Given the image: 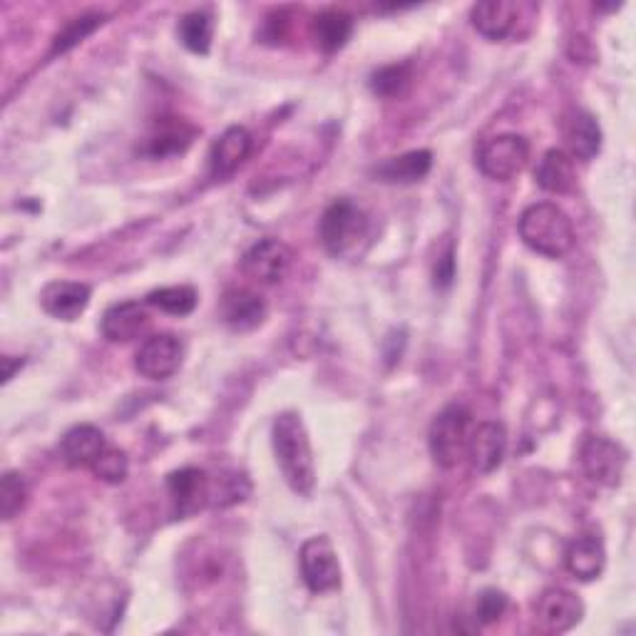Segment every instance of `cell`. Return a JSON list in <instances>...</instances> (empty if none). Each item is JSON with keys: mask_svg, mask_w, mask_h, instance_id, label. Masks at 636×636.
<instances>
[{"mask_svg": "<svg viewBox=\"0 0 636 636\" xmlns=\"http://www.w3.org/2000/svg\"><path fill=\"white\" fill-rule=\"evenodd\" d=\"M271 445L276 465H279L286 485H289L296 495L311 497L316 488V463L311 440L299 413L286 410V413L276 416L271 428Z\"/></svg>", "mask_w": 636, "mask_h": 636, "instance_id": "obj_1", "label": "cell"}, {"mask_svg": "<svg viewBox=\"0 0 636 636\" xmlns=\"http://www.w3.org/2000/svg\"><path fill=\"white\" fill-rule=\"evenodd\" d=\"M520 237L532 252L547 259H562L574 249L572 219L557 204H532L520 217Z\"/></svg>", "mask_w": 636, "mask_h": 636, "instance_id": "obj_2", "label": "cell"}, {"mask_svg": "<svg viewBox=\"0 0 636 636\" xmlns=\"http://www.w3.org/2000/svg\"><path fill=\"white\" fill-rule=\"evenodd\" d=\"M470 433H473V416L465 406H448L433 418L428 430V448L435 465L453 470L468 458Z\"/></svg>", "mask_w": 636, "mask_h": 636, "instance_id": "obj_3", "label": "cell"}, {"mask_svg": "<svg viewBox=\"0 0 636 636\" xmlns=\"http://www.w3.org/2000/svg\"><path fill=\"white\" fill-rule=\"evenodd\" d=\"M318 234H321L324 249L343 259L356 254L358 244L368 237V217L351 199H336L326 207Z\"/></svg>", "mask_w": 636, "mask_h": 636, "instance_id": "obj_4", "label": "cell"}, {"mask_svg": "<svg viewBox=\"0 0 636 636\" xmlns=\"http://www.w3.org/2000/svg\"><path fill=\"white\" fill-rule=\"evenodd\" d=\"M530 160V145L520 135H497L488 142H482L475 162L478 170L485 177L495 182H510L525 170Z\"/></svg>", "mask_w": 636, "mask_h": 636, "instance_id": "obj_5", "label": "cell"}, {"mask_svg": "<svg viewBox=\"0 0 636 636\" xmlns=\"http://www.w3.org/2000/svg\"><path fill=\"white\" fill-rule=\"evenodd\" d=\"M579 460L589 480L599 482L604 488H617L622 485L624 473H627L629 453L609 438L589 435L582 443Z\"/></svg>", "mask_w": 636, "mask_h": 636, "instance_id": "obj_6", "label": "cell"}, {"mask_svg": "<svg viewBox=\"0 0 636 636\" xmlns=\"http://www.w3.org/2000/svg\"><path fill=\"white\" fill-rule=\"evenodd\" d=\"M304 584L314 594L336 592L341 587V564H338L336 550L328 537L306 540L299 552Z\"/></svg>", "mask_w": 636, "mask_h": 636, "instance_id": "obj_7", "label": "cell"}, {"mask_svg": "<svg viewBox=\"0 0 636 636\" xmlns=\"http://www.w3.org/2000/svg\"><path fill=\"white\" fill-rule=\"evenodd\" d=\"M291 261H294V254L284 242L261 239L244 252L242 271L244 276H249L252 281L271 286L286 279V274H289L291 269Z\"/></svg>", "mask_w": 636, "mask_h": 636, "instance_id": "obj_8", "label": "cell"}, {"mask_svg": "<svg viewBox=\"0 0 636 636\" xmlns=\"http://www.w3.org/2000/svg\"><path fill=\"white\" fill-rule=\"evenodd\" d=\"M184 343L177 336L160 334L147 338L135 356V368L150 381H167L182 368Z\"/></svg>", "mask_w": 636, "mask_h": 636, "instance_id": "obj_9", "label": "cell"}, {"mask_svg": "<svg viewBox=\"0 0 636 636\" xmlns=\"http://www.w3.org/2000/svg\"><path fill=\"white\" fill-rule=\"evenodd\" d=\"M584 617V604L570 589H547L537 602V619L542 629L552 634H564L577 627Z\"/></svg>", "mask_w": 636, "mask_h": 636, "instance_id": "obj_10", "label": "cell"}, {"mask_svg": "<svg viewBox=\"0 0 636 636\" xmlns=\"http://www.w3.org/2000/svg\"><path fill=\"white\" fill-rule=\"evenodd\" d=\"M505 453H507L505 425L488 420V423H480L478 428H473L468 443V458L478 473L482 475L495 473L502 465V460H505Z\"/></svg>", "mask_w": 636, "mask_h": 636, "instance_id": "obj_11", "label": "cell"}, {"mask_svg": "<svg viewBox=\"0 0 636 636\" xmlns=\"http://www.w3.org/2000/svg\"><path fill=\"white\" fill-rule=\"evenodd\" d=\"M252 147H254V140H252L249 130L246 127L234 125L229 130H224L219 140L214 142L212 150H209L212 177L214 179L232 177V174L237 172L246 162V157L252 155Z\"/></svg>", "mask_w": 636, "mask_h": 636, "instance_id": "obj_12", "label": "cell"}, {"mask_svg": "<svg viewBox=\"0 0 636 636\" xmlns=\"http://www.w3.org/2000/svg\"><path fill=\"white\" fill-rule=\"evenodd\" d=\"M167 490L179 517H189L209 505V475L199 468H182L167 478Z\"/></svg>", "mask_w": 636, "mask_h": 636, "instance_id": "obj_13", "label": "cell"}, {"mask_svg": "<svg viewBox=\"0 0 636 636\" xmlns=\"http://www.w3.org/2000/svg\"><path fill=\"white\" fill-rule=\"evenodd\" d=\"M90 286L80 281H50L43 291H40V306L48 316L58 318V321H75L85 314L90 304Z\"/></svg>", "mask_w": 636, "mask_h": 636, "instance_id": "obj_14", "label": "cell"}, {"mask_svg": "<svg viewBox=\"0 0 636 636\" xmlns=\"http://www.w3.org/2000/svg\"><path fill=\"white\" fill-rule=\"evenodd\" d=\"M150 328V314L145 304L140 301H122L110 306L100 321V331L112 343L135 341Z\"/></svg>", "mask_w": 636, "mask_h": 636, "instance_id": "obj_15", "label": "cell"}, {"mask_svg": "<svg viewBox=\"0 0 636 636\" xmlns=\"http://www.w3.org/2000/svg\"><path fill=\"white\" fill-rule=\"evenodd\" d=\"M266 318V301L249 289H229L222 299V321L232 331H252Z\"/></svg>", "mask_w": 636, "mask_h": 636, "instance_id": "obj_16", "label": "cell"}, {"mask_svg": "<svg viewBox=\"0 0 636 636\" xmlns=\"http://www.w3.org/2000/svg\"><path fill=\"white\" fill-rule=\"evenodd\" d=\"M107 448L105 435L95 425H75L60 440V455L70 468H92L102 450Z\"/></svg>", "mask_w": 636, "mask_h": 636, "instance_id": "obj_17", "label": "cell"}, {"mask_svg": "<svg viewBox=\"0 0 636 636\" xmlns=\"http://www.w3.org/2000/svg\"><path fill=\"white\" fill-rule=\"evenodd\" d=\"M564 137H567L570 157L579 162H592L602 150V127L594 115L584 110H574L567 125H564Z\"/></svg>", "mask_w": 636, "mask_h": 636, "instance_id": "obj_18", "label": "cell"}, {"mask_svg": "<svg viewBox=\"0 0 636 636\" xmlns=\"http://www.w3.org/2000/svg\"><path fill=\"white\" fill-rule=\"evenodd\" d=\"M470 23L482 38L502 40L517 23V6L510 0H485V3H478L470 10Z\"/></svg>", "mask_w": 636, "mask_h": 636, "instance_id": "obj_19", "label": "cell"}, {"mask_svg": "<svg viewBox=\"0 0 636 636\" xmlns=\"http://www.w3.org/2000/svg\"><path fill=\"white\" fill-rule=\"evenodd\" d=\"M430 167H433V155H430L428 150H413L378 164L373 170V177L376 182L386 184H413L425 179Z\"/></svg>", "mask_w": 636, "mask_h": 636, "instance_id": "obj_20", "label": "cell"}, {"mask_svg": "<svg viewBox=\"0 0 636 636\" xmlns=\"http://www.w3.org/2000/svg\"><path fill=\"white\" fill-rule=\"evenodd\" d=\"M564 564L572 577H577L579 582H592L597 579L604 572V564H607V552H604V545L599 537L584 535L577 537L567 547V555H564Z\"/></svg>", "mask_w": 636, "mask_h": 636, "instance_id": "obj_21", "label": "cell"}, {"mask_svg": "<svg viewBox=\"0 0 636 636\" xmlns=\"http://www.w3.org/2000/svg\"><path fill=\"white\" fill-rule=\"evenodd\" d=\"M353 33V16L346 13L341 8H328L318 13L314 20V38L316 45L324 50L326 55H334L341 50L348 38Z\"/></svg>", "mask_w": 636, "mask_h": 636, "instance_id": "obj_22", "label": "cell"}, {"mask_svg": "<svg viewBox=\"0 0 636 636\" xmlns=\"http://www.w3.org/2000/svg\"><path fill=\"white\" fill-rule=\"evenodd\" d=\"M535 179L550 194H567L577 184V172H574V160L562 150H550L540 160L535 170Z\"/></svg>", "mask_w": 636, "mask_h": 636, "instance_id": "obj_23", "label": "cell"}, {"mask_svg": "<svg viewBox=\"0 0 636 636\" xmlns=\"http://www.w3.org/2000/svg\"><path fill=\"white\" fill-rule=\"evenodd\" d=\"M194 137H197V130L187 125V122L167 120V122H160L155 135L150 137L147 150H150L152 157L182 155V152L192 145Z\"/></svg>", "mask_w": 636, "mask_h": 636, "instance_id": "obj_24", "label": "cell"}, {"mask_svg": "<svg viewBox=\"0 0 636 636\" xmlns=\"http://www.w3.org/2000/svg\"><path fill=\"white\" fill-rule=\"evenodd\" d=\"M177 33L182 45L194 55H207L212 48V35H214V18L207 10H192V13L182 16Z\"/></svg>", "mask_w": 636, "mask_h": 636, "instance_id": "obj_25", "label": "cell"}, {"mask_svg": "<svg viewBox=\"0 0 636 636\" xmlns=\"http://www.w3.org/2000/svg\"><path fill=\"white\" fill-rule=\"evenodd\" d=\"M199 296L192 286H162V289L152 291L147 296V306H155V309L172 314V316H189L197 309Z\"/></svg>", "mask_w": 636, "mask_h": 636, "instance_id": "obj_26", "label": "cell"}, {"mask_svg": "<svg viewBox=\"0 0 636 636\" xmlns=\"http://www.w3.org/2000/svg\"><path fill=\"white\" fill-rule=\"evenodd\" d=\"M252 485L244 473H219L209 478V505L212 507H229L249 497Z\"/></svg>", "mask_w": 636, "mask_h": 636, "instance_id": "obj_27", "label": "cell"}, {"mask_svg": "<svg viewBox=\"0 0 636 636\" xmlns=\"http://www.w3.org/2000/svg\"><path fill=\"white\" fill-rule=\"evenodd\" d=\"M25 505H28V482L23 480V475L10 470V473L3 475V482H0V515H3V520H13L23 512Z\"/></svg>", "mask_w": 636, "mask_h": 636, "instance_id": "obj_28", "label": "cell"}, {"mask_svg": "<svg viewBox=\"0 0 636 636\" xmlns=\"http://www.w3.org/2000/svg\"><path fill=\"white\" fill-rule=\"evenodd\" d=\"M410 80H413V70H410L408 63L386 65L371 75V90L381 98H398L403 95Z\"/></svg>", "mask_w": 636, "mask_h": 636, "instance_id": "obj_29", "label": "cell"}, {"mask_svg": "<svg viewBox=\"0 0 636 636\" xmlns=\"http://www.w3.org/2000/svg\"><path fill=\"white\" fill-rule=\"evenodd\" d=\"M102 25V16L100 13H85L75 20H70V23L60 30L53 40V55L58 53H68L70 48H75L78 43H82L92 30H98Z\"/></svg>", "mask_w": 636, "mask_h": 636, "instance_id": "obj_30", "label": "cell"}, {"mask_svg": "<svg viewBox=\"0 0 636 636\" xmlns=\"http://www.w3.org/2000/svg\"><path fill=\"white\" fill-rule=\"evenodd\" d=\"M92 473H95L100 480L110 482V485H120V482L127 480V473H130L127 453L120 448L107 445L105 450H102L95 463H92Z\"/></svg>", "mask_w": 636, "mask_h": 636, "instance_id": "obj_31", "label": "cell"}, {"mask_svg": "<svg viewBox=\"0 0 636 636\" xmlns=\"http://www.w3.org/2000/svg\"><path fill=\"white\" fill-rule=\"evenodd\" d=\"M507 609V594L500 589H482L475 599V619L488 627L495 624Z\"/></svg>", "mask_w": 636, "mask_h": 636, "instance_id": "obj_32", "label": "cell"}, {"mask_svg": "<svg viewBox=\"0 0 636 636\" xmlns=\"http://www.w3.org/2000/svg\"><path fill=\"white\" fill-rule=\"evenodd\" d=\"M455 276V259H453V246H450L448 254L435 266V284L438 286H450Z\"/></svg>", "mask_w": 636, "mask_h": 636, "instance_id": "obj_33", "label": "cell"}, {"mask_svg": "<svg viewBox=\"0 0 636 636\" xmlns=\"http://www.w3.org/2000/svg\"><path fill=\"white\" fill-rule=\"evenodd\" d=\"M20 366H23V361H20V358H18L16 363H13V356H6V358H3V368H6V371H3V381H6V383L10 381V378H13L16 368H20Z\"/></svg>", "mask_w": 636, "mask_h": 636, "instance_id": "obj_34", "label": "cell"}]
</instances>
